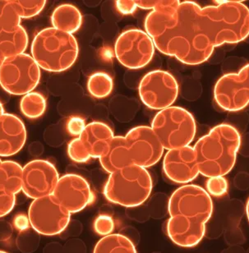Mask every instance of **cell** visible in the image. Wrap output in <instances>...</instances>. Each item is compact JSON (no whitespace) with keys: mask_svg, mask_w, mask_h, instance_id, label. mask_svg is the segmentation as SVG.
<instances>
[{"mask_svg":"<svg viewBox=\"0 0 249 253\" xmlns=\"http://www.w3.org/2000/svg\"><path fill=\"white\" fill-rule=\"evenodd\" d=\"M31 52L40 68L51 73H61L77 61L79 43L74 35L49 27L37 33Z\"/></svg>","mask_w":249,"mask_h":253,"instance_id":"3","label":"cell"},{"mask_svg":"<svg viewBox=\"0 0 249 253\" xmlns=\"http://www.w3.org/2000/svg\"><path fill=\"white\" fill-rule=\"evenodd\" d=\"M13 226L19 231H25L29 229L31 224L28 215L25 214H17L13 219Z\"/></svg>","mask_w":249,"mask_h":253,"instance_id":"34","label":"cell"},{"mask_svg":"<svg viewBox=\"0 0 249 253\" xmlns=\"http://www.w3.org/2000/svg\"><path fill=\"white\" fill-rule=\"evenodd\" d=\"M87 89L93 97L103 99L112 92L114 81L108 73L103 72L93 73L88 78Z\"/></svg>","mask_w":249,"mask_h":253,"instance_id":"25","label":"cell"},{"mask_svg":"<svg viewBox=\"0 0 249 253\" xmlns=\"http://www.w3.org/2000/svg\"><path fill=\"white\" fill-rule=\"evenodd\" d=\"M0 253H7V252H5V251H1V250H0Z\"/></svg>","mask_w":249,"mask_h":253,"instance_id":"38","label":"cell"},{"mask_svg":"<svg viewBox=\"0 0 249 253\" xmlns=\"http://www.w3.org/2000/svg\"><path fill=\"white\" fill-rule=\"evenodd\" d=\"M17 15L20 18H32L39 15L43 11L46 1L38 0V1H19V0H11Z\"/></svg>","mask_w":249,"mask_h":253,"instance_id":"27","label":"cell"},{"mask_svg":"<svg viewBox=\"0 0 249 253\" xmlns=\"http://www.w3.org/2000/svg\"><path fill=\"white\" fill-rule=\"evenodd\" d=\"M117 10L124 15L132 14L137 8L136 2L133 0H119L115 2Z\"/></svg>","mask_w":249,"mask_h":253,"instance_id":"33","label":"cell"},{"mask_svg":"<svg viewBox=\"0 0 249 253\" xmlns=\"http://www.w3.org/2000/svg\"><path fill=\"white\" fill-rule=\"evenodd\" d=\"M16 195L0 186V218L6 216L14 209Z\"/></svg>","mask_w":249,"mask_h":253,"instance_id":"31","label":"cell"},{"mask_svg":"<svg viewBox=\"0 0 249 253\" xmlns=\"http://www.w3.org/2000/svg\"><path fill=\"white\" fill-rule=\"evenodd\" d=\"M153 182L147 169L131 166L110 173L104 196L107 201L126 208L143 204L152 194Z\"/></svg>","mask_w":249,"mask_h":253,"instance_id":"4","label":"cell"},{"mask_svg":"<svg viewBox=\"0 0 249 253\" xmlns=\"http://www.w3.org/2000/svg\"><path fill=\"white\" fill-rule=\"evenodd\" d=\"M93 253H137L133 242L121 234H112L95 244Z\"/></svg>","mask_w":249,"mask_h":253,"instance_id":"23","label":"cell"},{"mask_svg":"<svg viewBox=\"0 0 249 253\" xmlns=\"http://www.w3.org/2000/svg\"><path fill=\"white\" fill-rule=\"evenodd\" d=\"M214 100L225 111L237 112L249 105V63L239 73H228L218 79Z\"/></svg>","mask_w":249,"mask_h":253,"instance_id":"11","label":"cell"},{"mask_svg":"<svg viewBox=\"0 0 249 253\" xmlns=\"http://www.w3.org/2000/svg\"><path fill=\"white\" fill-rule=\"evenodd\" d=\"M46 100L41 93H28L23 95L20 101V110L25 117L30 120H36L42 117L46 110Z\"/></svg>","mask_w":249,"mask_h":253,"instance_id":"24","label":"cell"},{"mask_svg":"<svg viewBox=\"0 0 249 253\" xmlns=\"http://www.w3.org/2000/svg\"><path fill=\"white\" fill-rule=\"evenodd\" d=\"M69 158L76 163H85L90 159L85 146L79 137L72 140L68 145Z\"/></svg>","mask_w":249,"mask_h":253,"instance_id":"28","label":"cell"},{"mask_svg":"<svg viewBox=\"0 0 249 253\" xmlns=\"http://www.w3.org/2000/svg\"><path fill=\"white\" fill-rule=\"evenodd\" d=\"M168 211L170 216L181 215L206 224L212 216V199L200 186L185 184L171 195Z\"/></svg>","mask_w":249,"mask_h":253,"instance_id":"7","label":"cell"},{"mask_svg":"<svg viewBox=\"0 0 249 253\" xmlns=\"http://www.w3.org/2000/svg\"><path fill=\"white\" fill-rule=\"evenodd\" d=\"M27 215L32 229L44 236L61 234L71 219V214L57 202L53 195L33 200Z\"/></svg>","mask_w":249,"mask_h":253,"instance_id":"10","label":"cell"},{"mask_svg":"<svg viewBox=\"0 0 249 253\" xmlns=\"http://www.w3.org/2000/svg\"><path fill=\"white\" fill-rule=\"evenodd\" d=\"M52 195L71 214L82 211L94 201L89 183L75 173H67L60 177Z\"/></svg>","mask_w":249,"mask_h":253,"instance_id":"14","label":"cell"},{"mask_svg":"<svg viewBox=\"0 0 249 253\" xmlns=\"http://www.w3.org/2000/svg\"><path fill=\"white\" fill-rule=\"evenodd\" d=\"M28 35L22 26L0 33V54L3 59L24 54L28 46Z\"/></svg>","mask_w":249,"mask_h":253,"instance_id":"21","label":"cell"},{"mask_svg":"<svg viewBox=\"0 0 249 253\" xmlns=\"http://www.w3.org/2000/svg\"><path fill=\"white\" fill-rule=\"evenodd\" d=\"M100 166L108 173L131 166L124 136H115L105 155L100 157Z\"/></svg>","mask_w":249,"mask_h":253,"instance_id":"19","label":"cell"},{"mask_svg":"<svg viewBox=\"0 0 249 253\" xmlns=\"http://www.w3.org/2000/svg\"><path fill=\"white\" fill-rule=\"evenodd\" d=\"M59 179L58 170L51 162L34 160L23 167L22 192L32 200L50 196Z\"/></svg>","mask_w":249,"mask_h":253,"instance_id":"13","label":"cell"},{"mask_svg":"<svg viewBox=\"0 0 249 253\" xmlns=\"http://www.w3.org/2000/svg\"><path fill=\"white\" fill-rule=\"evenodd\" d=\"M140 99L151 110H161L171 107L179 93L178 83L170 73L154 70L142 78L138 86Z\"/></svg>","mask_w":249,"mask_h":253,"instance_id":"9","label":"cell"},{"mask_svg":"<svg viewBox=\"0 0 249 253\" xmlns=\"http://www.w3.org/2000/svg\"><path fill=\"white\" fill-rule=\"evenodd\" d=\"M5 59L2 58V55L0 54V68H1V66H2V63L4 61Z\"/></svg>","mask_w":249,"mask_h":253,"instance_id":"37","label":"cell"},{"mask_svg":"<svg viewBox=\"0 0 249 253\" xmlns=\"http://www.w3.org/2000/svg\"><path fill=\"white\" fill-rule=\"evenodd\" d=\"M94 230L100 236H108L115 230V221L112 217L108 214H100L93 224Z\"/></svg>","mask_w":249,"mask_h":253,"instance_id":"30","label":"cell"},{"mask_svg":"<svg viewBox=\"0 0 249 253\" xmlns=\"http://www.w3.org/2000/svg\"><path fill=\"white\" fill-rule=\"evenodd\" d=\"M145 30L155 47L186 65H199L226 44L216 6L202 7L193 1H156Z\"/></svg>","mask_w":249,"mask_h":253,"instance_id":"1","label":"cell"},{"mask_svg":"<svg viewBox=\"0 0 249 253\" xmlns=\"http://www.w3.org/2000/svg\"><path fill=\"white\" fill-rule=\"evenodd\" d=\"M246 214H247L248 220L249 222V198L248 199L247 203H246Z\"/></svg>","mask_w":249,"mask_h":253,"instance_id":"35","label":"cell"},{"mask_svg":"<svg viewBox=\"0 0 249 253\" xmlns=\"http://www.w3.org/2000/svg\"><path fill=\"white\" fill-rule=\"evenodd\" d=\"M51 23L52 27L55 29L73 35L81 28L83 15L76 6L64 3L54 10L51 15Z\"/></svg>","mask_w":249,"mask_h":253,"instance_id":"20","label":"cell"},{"mask_svg":"<svg viewBox=\"0 0 249 253\" xmlns=\"http://www.w3.org/2000/svg\"><path fill=\"white\" fill-rule=\"evenodd\" d=\"M114 137L115 134L109 125L105 123L94 121L85 126L79 139L90 158L100 159L107 151Z\"/></svg>","mask_w":249,"mask_h":253,"instance_id":"18","label":"cell"},{"mask_svg":"<svg viewBox=\"0 0 249 253\" xmlns=\"http://www.w3.org/2000/svg\"><path fill=\"white\" fill-rule=\"evenodd\" d=\"M2 160H1V159H0V167H1V165H2Z\"/></svg>","mask_w":249,"mask_h":253,"instance_id":"39","label":"cell"},{"mask_svg":"<svg viewBox=\"0 0 249 253\" xmlns=\"http://www.w3.org/2000/svg\"><path fill=\"white\" fill-rule=\"evenodd\" d=\"M166 233L177 246L193 248L205 236L206 224L181 215L170 216L166 223Z\"/></svg>","mask_w":249,"mask_h":253,"instance_id":"16","label":"cell"},{"mask_svg":"<svg viewBox=\"0 0 249 253\" xmlns=\"http://www.w3.org/2000/svg\"><path fill=\"white\" fill-rule=\"evenodd\" d=\"M163 171L168 180L178 184H187L200 173L193 147L185 146L167 151L163 160Z\"/></svg>","mask_w":249,"mask_h":253,"instance_id":"15","label":"cell"},{"mask_svg":"<svg viewBox=\"0 0 249 253\" xmlns=\"http://www.w3.org/2000/svg\"><path fill=\"white\" fill-rule=\"evenodd\" d=\"M85 121L79 116H73L67 122V131L71 136L79 137L85 128Z\"/></svg>","mask_w":249,"mask_h":253,"instance_id":"32","label":"cell"},{"mask_svg":"<svg viewBox=\"0 0 249 253\" xmlns=\"http://www.w3.org/2000/svg\"><path fill=\"white\" fill-rule=\"evenodd\" d=\"M4 110H3V106H2V104L0 102V117L2 116V115H4Z\"/></svg>","mask_w":249,"mask_h":253,"instance_id":"36","label":"cell"},{"mask_svg":"<svg viewBox=\"0 0 249 253\" xmlns=\"http://www.w3.org/2000/svg\"><path fill=\"white\" fill-rule=\"evenodd\" d=\"M241 136L232 125L221 124L202 136L193 146L199 173L207 178L225 177L235 167Z\"/></svg>","mask_w":249,"mask_h":253,"instance_id":"2","label":"cell"},{"mask_svg":"<svg viewBox=\"0 0 249 253\" xmlns=\"http://www.w3.org/2000/svg\"><path fill=\"white\" fill-rule=\"evenodd\" d=\"M124 137L131 166L150 168L162 158L165 149L151 126L133 127Z\"/></svg>","mask_w":249,"mask_h":253,"instance_id":"12","label":"cell"},{"mask_svg":"<svg viewBox=\"0 0 249 253\" xmlns=\"http://www.w3.org/2000/svg\"><path fill=\"white\" fill-rule=\"evenodd\" d=\"M27 141V129L17 115H2L0 117V157L18 153Z\"/></svg>","mask_w":249,"mask_h":253,"instance_id":"17","label":"cell"},{"mask_svg":"<svg viewBox=\"0 0 249 253\" xmlns=\"http://www.w3.org/2000/svg\"><path fill=\"white\" fill-rule=\"evenodd\" d=\"M228 187L227 180L222 176L210 178L206 183L207 192L213 197H223L227 193Z\"/></svg>","mask_w":249,"mask_h":253,"instance_id":"29","label":"cell"},{"mask_svg":"<svg viewBox=\"0 0 249 253\" xmlns=\"http://www.w3.org/2000/svg\"><path fill=\"white\" fill-rule=\"evenodd\" d=\"M151 127L167 151L190 146L197 133L193 115L178 106H171L157 113Z\"/></svg>","mask_w":249,"mask_h":253,"instance_id":"5","label":"cell"},{"mask_svg":"<svg viewBox=\"0 0 249 253\" xmlns=\"http://www.w3.org/2000/svg\"><path fill=\"white\" fill-rule=\"evenodd\" d=\"M155 50L152 38L142 30H127L115 42L116 59L128 69L136 70L148 65L154 57Z\"/></svg>","mask_w":249,"mask_h":253,"instance_id":"8","label":"cell"},{"mask_svg":"<svg viewBox=\"0 0 249 253\" xmlns=\"http://www.w3.org/2000/svg\"><path fill=\"white\" fill-rule=\"evenodd\" d=\"M21 26V18L17 15L11 0H0V33L8 32Z\"/></svg>","mask_w":249,"mask_h":253,"instance_id":"26","label":"cell"},{"mask_svg":"<svg viewBox=\"0 0 249 253\" xmlns=\"http://www.w3.org/2000/svg\"><path fill=\"white\" fill-rule=\"evenodd\" d=\"M41 68L27 54L5 59L0 68V85L12 95L32 92L41 81Z\"/></svg>","mask_w":249,"mask_h":253,"instance_id":"6","label":"cell"},{"mask_svg":"<svg viewBox=\"0 0 249 253\" xmlns=\"http://www.w3.org/2000/svg\"><path fill=\"white\" fill-rule=\"evenodd\" d=\"M23 167L12 161H2L0 167V186L17 195L22 191Z\"/></svg>","mask_w":249,"mask_h":253,"instance_id":"22","label":"cell"}]
</instances>
